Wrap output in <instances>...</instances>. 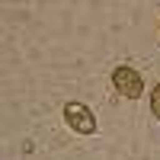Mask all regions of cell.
<instances>
[{"label":"cell","mask_w":160,"mask_h":160,"mask_svg":"<svg viewBox=\"0 0 160 160\" xmlns=\"http://www.w3.org/2000/svg\"><path fill=\"white\" fill-rule=\"evenodd\" d=\"M61 112H64V122H68L77 135H93V131H96V118H93V112L83 102H64Z\"/></svg>","instance_id":"1"},{"label":"cell","mask_w":160,"mask_h":160,"mask_svg":"<svg viewBox=\"0 0 160 160\" xmlns=\"http://www.w3.org/2000/svg\"><path fill=\"white\" fill-rule=\"evenodd\" d=\"M112 87L122 93L125 99H138L141 96V90H144V80L135 68H115L112 71Z\"/></svg>","instance_id":"2"},{"label":"cell","mask_w":160,"mask_h":160,"mask_svg":"<svg viewBox=\"0 0 160 160\" xmlns=\"http://www.w3.org/2000/svg\"><path fill=\"white\" fill-rule=\"evenodd\" d=\"M151 112L160 118V87H154V93H151Z\"/></svg>","instance_id":"3"}]
</instances>
